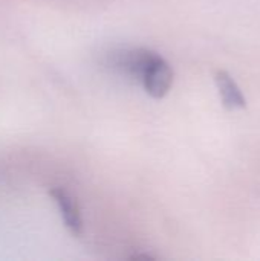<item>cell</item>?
Instances as JSON below:
<instances>
[{"label":"cell","instance_id":"cell-1","mask_svg":"<svg viewBox=\"0 0 260 261\" xmlns=\"http://www.w3.org/2000/svg\"><path fill=\"white\" fill-rule=\"evenodd\" d=\"M144 90L155 99L164 98L173 84V70L170 64L159 55L155 54L149 61L143 76L139 80Z\"/></svg>","mask_w":260,"mask_h":261},{"label":"cell","instance_id":"cell-3","mask_svg":"<svg viewBox=\"0 0 260 261\" xmlns=\"http://www.w3.org/2000/svg\"><path fill=\"white\" fill-rule=\"evenodd\" d=\"M215 80L222 98V104L227 110H241L247 107V101L231 75L225 70L215 72Z\"/></svg>","mask_w":260,"mask_h":261},{"label":"cell","instance_id":"cell-2","mask_svg":"<svg viewBox=\"0 0 260 261\" xmlns=\"http://www.w3.org/2000/svg\"><path fill=\"white\" fill-rule=\"evenodd\" d=\"M49 196L57 203L61 219L64 222V226L69 229V232L74 237H80L83 234V220H81L80 208L77 202L74 200V197L63 188L49 190Z\"/></svg>","mask_w":260,"mask_h":261}]
</instances>
